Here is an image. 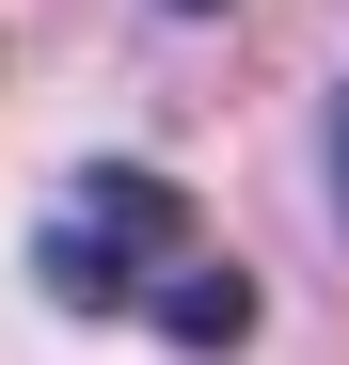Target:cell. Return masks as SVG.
<instances>
[{"mask_svg": "<svg viewBox=\"0 0 349 365\" xmlns=\"http://www.w3.org/2000/svg\"><path fill=\"white\" fill-rule=\"evenodd\" d=\"M191 255H207V238H191V191L143 175V159H80L64 191H48V222H32V270H48L64 318H143Z\"/></svg>", "mask_w": 349, "mask_h": 365, "instance_id": "obj_1", "label": "cell"}, {"mask_svg": "<svg viewBox=\"0 0 349 365\" xmlns=\"http://www.w3.org/2000/svg\"><path fill=\"white\" fill-rule=\"evenodd\" d=\"M174 16H222V0H174Z\"/></svg>", "mask_w": 349, "mask_h": 365, "instance_id": "obj_4", "label": "cell"}, {"mask_svg": "<svg viewBox=\"0 0 349 365\" xmlns=\"http://www.w3.org/2000/svg\"><path fill=\"white\" fill-rule=\"evenodd\" d=\"M333 207H349V111H333Z\"/></svg>", "mask_w": 349, "mask_h": 365, "instance_id": "obj_3", "label": "cell"}, {"mask_svg": "<svg viewBox=\"0 0 349 365\" xmlns=\"http://www.w3.org/2000/svg\"><path fill=\"white\" fill-rule=\"evenodd\" d=\"M143 318H159L174 349H239V334H254V270H239V255H191V270L143 302Z\"/></svg>", "mask_w": 349, "mask_h": 365, "instance_id": "obj_2", "label": "cell"}]
</instances>
